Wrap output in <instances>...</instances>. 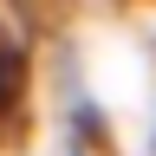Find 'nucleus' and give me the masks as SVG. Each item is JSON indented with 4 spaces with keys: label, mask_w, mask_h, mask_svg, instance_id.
Masks as SVG:
<instances>
[{
    "label": "nucleus",
    "mask_w": 156,
    "mask_h": 156,
    "mask_svg": "<svg viewBox=\"0 0 156 156\" xmlns=\"http://www.w3.org/2000/svg\"><path fill=\"white\" fill-rule=\"evenodd\" d=\"M20 98H26V46H20L13 26L0 20V130H7V117L20 111Z\"/></svg>",
    "instance_id": "1"
}]
</instances>
